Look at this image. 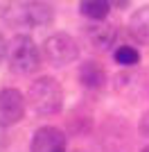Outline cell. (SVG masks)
I'll return each instance as SVG.
<instances>
[{
  "mask_svg": "<svg viewBox=\"0 0 149 152\" xmlns=\"http://www.w3.org/2000/svg\"><path fill=\"white\" fill-rule=\"evenodd\" d=\"M113 57H115V61H118L120 66H127V68L140 64V52H138L136 48H131V45H120L118 50L113 52Z\"/></svg>",
  "mask_w": 149,
  "mask_h": 152,
  "instance_id": "obj_11",
  "label": "cell"
},
{
  "mask_svg": "<svg viewBox=\"0 0 149 152\" xmlns=\"http://www.w3.org/2000/svg\"><path fill=\"white\" fill-rule=\"evenodd\" d=\"M41 55H43L45 64L54 66V68H61V66H68V64L79 59V43L70 34L56 32V34H50L43 41Z\"/></svg>",
  "mask_w": 149,
  "mask_h": 152,
  "instance_id": "obj_4",
  "label": "cell"
},
{
  "mask_svg": "<svg viewBox=\"0 0 149 152\" xmlns=\"http://www.w3.org/2000/svg\"><path fill=\"white\" fill-rule=\"evenodd\" d=\"M140 129H142V134L149 136V111H145L142 118H140Z\"/></svg>",
  "mask_w": 149,
  "mask_h": 152,
  "instance_id": "obj_12",
  "label": "cell"
},
{
  "mask_svg": "<svg viewBox=\"0 0 149 152\" xmlns=\"http://www.w3.org/2000/svg\"><path fill=\"white\" fill-rule=\"evenodd\" d=\"M140 152H149V145H145V148H142V150H140Z\"/></svg>",
  "mask_w": 149,
  "mask_h": 152,
  "instance_id": "obj_14",
  "label": "cell"
},
{
  "mask_svg": "<svg viewBox=\"0 0 149 152\" xmlns=\"http://www.w3.org/2000/svg\"><path fill=\"white\" fill-rule=\"evenodd\" d=\"M32 152H66V134L54 125L38 127L32 136Z\"/></svg>",
  "mask_w": 149,
  "mask_h": 152,
  "instance_id": "obj_6",
  "label": "cell"
},
{
  "mask_svg": "<svg viewBox=\"0 0 149 152\" xmlns=\"http://www.w3.org/2000/svg\"><path fill=\"white\" fill-rule=\"evenodd\" d=\"M27 98L18 89H2L0 91V127H12L25 118Z\"/></svg>",
  "mask_w": 149,
  "mask_h": 152,
  "instance_id": "obj_5",
  "label": "cell"
},
{
  "mask_svg": "<svg viewBox=\"0 0 149 152\" xmlns=\"http://www.w3.org/2000/svg\"><path fill=\"white\" fill-rule=\"evenodd\" d=\"M129 32L138 43L149 45V5L140 7L138 12H133L129 20Z\"/></svg>",
  "mask_w": 149,
  "mask_h": 152,
  "instance_id": "obj_9",
  "label": "cell"
},
{
  "mask_svg": "<svg viewBox=\"0 0 149 152\" xmlns=\"http://www.w3.org/2000/svg\"><path fill=\"white\" fill-rule=\"evenodd\" d=\"M77 77L84 89H90V91H99L106 86V70L102 64L97 61H84L79 64L77 68Z\"/></svg>",
  "mask_w": 149,
  "mask_h": 152,
  "instance_id": "obj_8",
  "label": "cell"
},
{
  "mask_svg": "<svg viewBox=\"0 0 149 152\" xmlns=\"http://www.w3.org/2000/svg\"><path fill=\"white\" fill-rule=\"evenodd\" d=\"M41 50L27 34H16L7 43V64L16 75H34L41 68Z\"/></svg>",
  "mask_w": 149,
  "mask_h": 152,
  "instance_id": "obj_3",
  "label": "cell"
},
{
  "mask_svg": "<svg viewBox=\"0 0 149 152\" xmlns=\"http://www.w3.org/2000/svg\"><path fill=\"white\" fill-rule=\"evenodd\" d=\"M115 39H118V30L111 23H104V20H97V25H88L86 27V41L88 45L97 52H108L115 45Z\"/></svg>",
  "mask_w": 149,
  "mask_h": 152,
  "instance_id": "obj_7",
  "label": "cell"
},
{
  "mask_svg": "<svg viewBox=\"0 0 149 152\" xmlns=\"http://www.w3.org/2000/svg\"><path fill=\"white\" fill-rule=\"evenodd\" d=\"M79 12L90 20H104L111 12L108 0H79Z\"/></svg>",
  "mask_w": 149,
  "mask_h": 152,
  "instance_id": "obj_10",
  "label": "cell"
},
{
  "mask_svg": "<svg viewBox=\"0 0 149 152\" xmlns=\"http://www.w3.org/2000/svg\"><path fill=\"white\" fill-rule=\"evenodd\" d=\"M77 152H79V150H77Z\"/></svg>",
  "mask_w": 149,
  "mask_h": 152,
  "instance_id": "obj_15",
  "label": "cell"
},
{
  "mask_svg": "<svg viewBox=\"0 0 149 152\" xmlns=\"http://www.w3.org/2000/svg\"><path fill=\"white\" fill-rule=\"evenodd\" d=\"M27 104L38 116H54L63 107V89L54 77L43 75L34 80L27 91Z\"/></svg>",
  "mask_w": 149,
  "mask_h": 152,
  "instance_id": "obj_2",
  "label": "cell"
},
{
  "mask_svg": "<svg viewBox=\"0 0 149 152\" xmlns=\"http://www.w3.org/2000/svg\"><path fill=\"white\" fill-rule=\"evenodd\" d=\"M7 43H9V41H5V37L0 34V61L7 59Z\"/></svg>",
  "mask_w": 149,
  "mask_h": 152,
  "instance_id": "obj_13",
  "label": "cell"
},
{
  "mask_svg": "<svg viewBox=\"0 0 149 152\" xmlns=\"http://www.w3.org/2000/svg\"><path fill=\"white\" fill-rule=\"evenodd\" d=\"M0 16L14 27H43L54 20V9L45 0H16L0 7Z\"/></svg>",
  "mask_w": 149,
  "mask_h": 152,
  "instance_id": "obj_1",
  "label": "cell"
}]
</instances>
